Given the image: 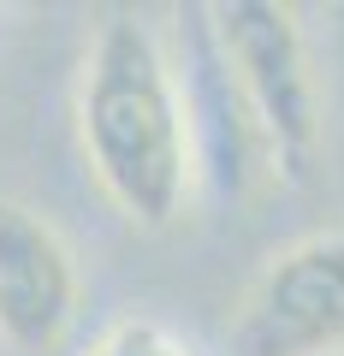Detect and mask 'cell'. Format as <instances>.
Here are the masks:
<instances>
[{
	"mask_svg": "<svg viewBox=\"0 0 344 356\" xmlns=\"http://www.w3.org/2000/svg\"><path fill=\"white\" fill-rule=\"evenodd\" d=\"M77 137L95 184L131 226H172L196 184L179 72L137 13H107L83 54Z\"/></svg>",
	"mask_w": 344,
	"mask_h": 356,
	"instance_id": "obj_1",
	"label": "cell"
},
{
	"mask_svg": "<svg viewBox=\"0 0 344 356\" xmlns=\"http://www.w3.org/2000/svg\"><path fill=\"white\" fill-rule=\"evenodd\" d=\"M238 356H338L344 350V226L279 250L231 315Z\"/></svg>",
	"mask_w": 344,
	"mask_h": 356,
	"instance_id": "obj_3",
	"label": "cell"
},
{
	"mask_svg": "<svg viewBox=\"0 0 344 356\" xmlns=\"http://www.w3.org/2000/svg\"><path fill=\"white\" fill-rule=\"evenodd\" d=\"M214 42L255 119V137L273 178H309L320 149V83L309 60L297 6L285 0H220L208 6Z\"/></svg>",
	"mask_w": 344,
	"mask_h": 356,
	"instance_id": "obj_2",
	"label": "cell"
},
{
	"mask_svg": "<svg viewBox=\"0 0 344 356\" xmlns=\"http://www.w3.org/2000/svg\"><path fill=\"white\" fill-rule=\"evenodd\" d=\"M90 356H190V350H184V344L172 339L166 327H154V321L131 315V321H113V327L90 344Z\"/></svg>",
	"mask_w": 344,
	"mask_h": 356,
	"instance_id": "obj_6",
	"label": "cell"
},
{
	"mask_svg": "<svg viewBox=\"0 0 344 356\" xmlns=\"http://www.w3.org/2000/svg\"><path fill=\"white\" fill-rule=\"evenodd\" d=\"M83 309V280L65 238L36 208L0 196V344L18 356H54Z\"/></svg>",
	"mask_w": 344,
	"mask_h": 356,
	"instance_id": "obj_4",
	"label": "cell"
},
{
	"mask_svg": "<svg viewBox=\"0 0 344 356\" xmlns=\"http://www.w3.org/2000/svg\"><path fill=\"white\" fill-rule=\"evenodd\" d=\"M184 30V65L190 72L179 77L184 95V119H190V149H196V172L208 178L214 196H243L255 178L268 172V154H261V137H255V119L243 107L238 83L226 72V54L214 42V24H208V6H190L179 13Z\"/></svg>",
	"mask_w": 344,
	"mask_h": 356,
	"instance_id": "obj_5",
	"label": "cell"
}]
</instances>
